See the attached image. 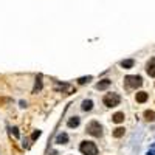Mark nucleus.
I'll return each mask as SVG.
<instances>
[{"label":"nucleus","instance_id":"obj_1","mask_svg":"<svg viewBox=\"0 0 155 155\" xmlns=\"http://www.w3.org/2000/svg\"><path fill=\"white\" fill-rule=\"evenodd\" d=\"M79 151L84 155H98V148L96 144L92 141H82L79 146Z\"/></svg>","mask_w":155,"mask_h":155},{"label":"nucleus","instance_id":"obj_2","mask_svg":"<svg viewBox=\"0 0 155 155\" xmlns=\"http://www.w3.org/2000/svg\"><path fill=\"white\" fill-rule=\"evenodd\" d=\"M124 84L127 88H138L143 85V79H141V76H126Z\"/></svg>","mask_w":155,"mask_h":155},{"label":"nucleus","instance_id":"obj_3","mask_svg":"<svg viewBox=\"0 0 155 155\" xmlns=\"http://www.w3.org/2000/svg\"><path fill=\"white\" fill-rule=\"evenodd\" d=\"M103 101H104V104L107 107H116L118 104L121 103V98H120V95H118V93H107L104 96Z\"/></svg>","mask_w":155,"mask_h":155},{"label":"nucleus","instance_id":"obj_4","mask_svg":"<svg viewBox=\"0 0 155 155\" xmlns=\"http://www.w3.org/2000/svg\"><path fill=\"white\" fill-rule=\"evenodd\" d=\"M87 133H90L92 136H101L103 135V126L98 121H92L87 124Z\"/></svg>","mask_w":155,"mask_h":155},{"label":"nucleus","instance_id":"obj_5","mask_svg":"<svg viewBox=\"0 0 155 155\" xmlns=\"http://www.w3.org/2000/svg\"><path fill=\"white\" fill-rule=\"evenodd\" d=\"M146 71H148V75L155 78V58H152L149 62H148V65H146Z\"/></svg>","mask_w":155,"mask_h":155},{"label":"nucleus","instance_id":"obj_6","mask_svg":"<svg viewBox=\"0 0 155 155\" xmlns=\"http://www.w3.org/2000/svg\"><path fill=\"white\" fill-rule=\"evenodd\" d=\"M148 98H149V95L148 93H146V92H138V93H136V103H146V101H148Z\"/></svg>","mask_w":155,"mask_h":155},{"label":"nucleus","instance_id":"obj_7","mask_svg":"<svg viewBox=\"0 0 155 155\" xmlns=\"http://www.w3.org/2000/svg\"><path fill=\"white\" fill-rule=\"evenodd\" d=\"M112 121H113V123H116V124L123 123V121H124V113H123V112H118V113H115V115L112 116Z\"/></svg>","mask_w":155,"mask_h":155},{"label":"nucleus","instance_id":"obj_8","mask_svg":"<svg viewBox=\"0 0 155 155\" xmlns=\"http://www.w3.org/2000/svg\"><path fill=\"white\" fill-rule=\"evenodd\" d=\"M68 141V135L67 133H59L58 136H56V143L58 144H65Z\"/></svg>","mask_w":155,"mask_h":155},{"label":"nucleus","instance_id":"obj_9","mask_svg":"<svg viewBox=\"0 0 155 155\" xmlns=\"http://www.w3.org/2000/svg\"><path fill=\"white\" fill-rule=\"evenodd\" d=\"M109 85H110V81H109V79H104V81H101V82L96 84V88H98V90H106Z\"/></svg>","mask_w":155,"mask_h":155},{"label":"nucleus","instance_id":"obj_10","mask_svg":"<svg viewBox=\"0 0 155 155\" xmlns=\"http://www.w3.org/2000/svg\"><path fill=\"white\" fill-rule=\"evenodd\" d=\"M92 109H93V103L92 101H90V99H85V101L82 103V110H92Z\"/></svg>","mask_w":155,"mask_h":155},{"label":"nucleus","instance_id":"obj_11","mask_svg":"<svg viewBox=\"0 0 155 155\" xmlns=\"http://www.w3.org/2000/svg\"><path fill=\"white\" fill-rule=\"evenodd\" d=\"M133 64H135V62H133V59H126V61H123V62H121V67H123V68H132V67H133Z\"/></svg>","mask_w":155,"mask_h":155},{"label":"nucleus","instance_id":"obj_12","mask_svg":"<svg viewBox=\"0 0 155 155\" xmlns=\"http://www.w3.org/2000/svg\"><path fill=\"white\" fill-rule=\"evenodd\" d=\"M79 126V118L78 116H73V118H70V121H68V127H78Z\"/></svg>","mask_w":155,"mask_h":155},{"label":"nucleus","instance_id":"obj_13","mask_svg":"<svg viewBox=\"0 0 155 155\" xmlns=\"http://www.w3.org/2000/svg\"><path fill=\"white\" fill-rule=\"evenodd\" d=\"M144 118L148 121H154L155 120V112H152V110H146L144 112Z\"/></svg>","mask_w":155,"mask_h":155},{"label":"nucleus","instance_id":"obj_14","mask_svg":"<svg viewBox=\"0 0 155 155\" xmlns=\"http://www.w3.org/2000/svg\"><path fill=\"white\" fill-rule=\"evenodd\" d=\"M124 135V127H116V129L113 130V136L115 138H120V136Z\"/></svg>","mask_w":155,"mask_h":155},{"label":"nucleus","instance_id":"obj_15","mask_svg":"<svg viewBox=\"0 0 155 155\" xmlns=\"http://www.w3.org/2000/svg\"><path fill=\"white\" fill-rule=\"evenodd\" d=\"M40 87H42V78L39 76V78H37V81H36V85H34V90H33V93L39 92V90H40Z\"/></svg>","mask_w":155,"mask_h":155},{"label":"nucleus","instance_id":"obj_16","mask_svg":"<svg viewBox=\"0 0 155 155\" xmlns=\"http://www.w3.org/2000/svg\"><path fill=\"white\" fill-rule=\"evenodd\" d=\"M90 79H92V76H87V78H81V79H78V82H79V84H85V82H88Z\"/></svg>","mask_w":155,"mask_h":155},{"label":"nucleus","instance_id":"obj_17","mask_svg":"<svg viewBox=\"0 0 155 155\" xmlns=\"http://www.w3.org/2000/svg\"><path fill=\"white\" fill-rule=\"evenodd\" d=\"M40 136V130H36L33 135H31V140H36V138H39Z\"/></svg>","mask_w":155,"mask_h":155},{"label":"nucleus","instance_id":"obj_18","mask_svg":"<svg viewBox=\"0 0 155 155\" xmlns=\"http://www.w3.org/2000/svg\"><path fill=\"white\" fill-rule=\"evenodd\" d=\"M11 133H14V136L16 138H19V132H17V129L14 127V129H11Z\"/></svg>","mask_w":155,"mask_h":155}]
</instances>
